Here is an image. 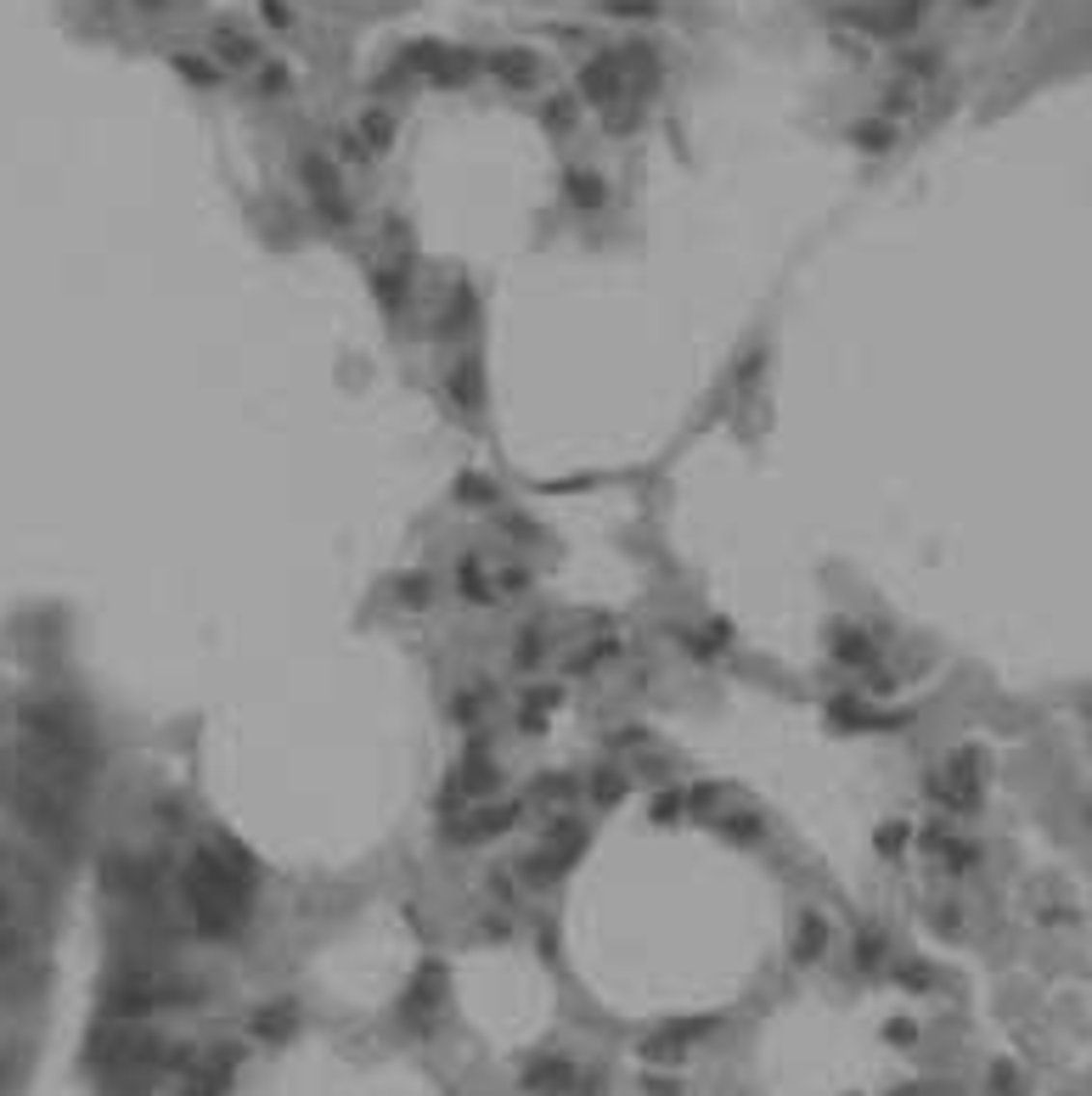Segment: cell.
<instances>
[{
  "mask_svg": "<svg viewBox=\"0 0 1092 1096\" xmlns=\"http://www.w3.org/2000/svg\"><path fill=\"white\" fill-rule=\"evenodd\" d=\"M479 692H457L451 698V726H462V731H479Z\"/></svg>",
  "mask_w": 1092,
  "mask_h": 1096,
  "instance_id": "d4e9b609",
  "label": "cell"
},
{
  "mask_svg": "<svg viewBox=\"0 0 1092 1096\" xmlns=\"http://www.w3.org/2000/svg\"><path fill=\"white\" fill-rule=\"evenodd\" d=\"M558 698H563L558 686H546V692H530V698L518 703V731H524V737H535V731H546V714L558 709Z\"/></svg>",
  "mask_w": 1092,
  "mask_h": 1096,
  "instance_id": "9a60e30c",
  "label": "cell"
},
{
  "mask_svg": "<svg viewBox=\"0 0 1092 1096\" xmlns=\"http://www.w3.org/2000/svg\"><path fill=\"white\" fill-rule=\"evenodd\" d=\"M282 85H288L282 68H266V73H260V91H266V96H282Z\"/></svg>",
  "mask_w": 1092,
  "mask_h": 1096,
  "instance_id": "f546056e",
  "label": "cell"
},
{
  "mask_svg": "<svg viewBox=\"0 0 1092 1096\" xmlns=\"http://www.w3.org/2000/svg\"><path fill=\"white\" fill-rule=\"evenodd\" d=\"M827 720H833V731H867L879 714H873L867 698H833V703H827Z\"/></svg>",
  "mask_w": 1092,
  "mask_h": 1096,
  "instance_id": "5bb4252c",
  "label": "cell"
},
{
  "mask_svg": "<svg viewBox=\"0 0 1092 1096\" xmlns=\"http://www.w3.org/2000/svg\"><path fill=\"white\" fill-rule=\"evenodd\" d=\"M879 956H884V934H879V928H861L856 934V968H873Z\"/></svg>",
  "mask_w": 1092,
  "mask_h": 1096,
  "instance_id": "484cf974",
  "label": "cell"
},
{
  "mask_svg": "<svg viewBox=\"0 0 1092 1096\" xmlns=\"http://www.w3.org/2000/svg\"><path fill=\"white\" fill-rule=\"evenodd\" d=\"M715 833L727 843H766V815L761 809H721V815H715Z\"/></svg>",
  "mask_w": 1092,
  "mask_h": 1096,
  "instance_id": "8fae6325",
  "label": "cell"
},
{
  "mask_svg": "<svg viewBox=\"0 0 1092 1096\" xmlns=\"http://www.w3.org/2000/svg\"><path fill=\"white\" fill-rule=\"evenodd\" d=\"M298 175H304V192H310V203H316V214H322L327 226H350V203H344V186H338L332 163L327 158H304L298 163Z\"/></svg>",
  "mask_w": 1092,
  "mask_h": 1096,
  "instance_id": "3957f363",
  "label": "cell"
},
{
  "mask_svg": "<svg viewBox=\"0 0 1092 1096\" xmlns=\"http://www.w3.org/2000/svg\"><path fill=\"white\" fill-rule=\"evenodd\" d=\"M479 934L496 939V945H507V939H513V917H501V911H485V917H479Z\"/></svg>",
  "mask_w": 1092,
  "mask_h": 1096,
  "instance_id": "4316f807",
  "label": "cell"
},
{
  "mask_svg": "<svg viewBox=\"0 0 1092 1096\" xmlns=\"http://www.w3.org/2000/svg\"><path fill=\"white\" fill-rule=\"evenodd\" d=\"M361 135H366V141H361L366 152H383V147L395 141V119H389V113H366V119H361Z\"/></svg>",
  "mask_w": 1092,
  "mask_h": 1096,
  "instance_id": "603a6c76",
  "label": "cell"
},
{
  "mask_svg": "<svg viewBox=\"0 0 1092 1096\" xmlns=\"http://www.w3.org/2000/svg\"><path fill=\"white\" fill-rule=\"evenodd\" d=\"M851 141H856L861 152H890L895 147V124L890 119H861V124L851 129Z\"/></svg>",
  "mask_w": 1092,
  "mask_h": 1096,
  "instance_id": "d6986e66",
  "label": "cell"
},
{
  "mask_svg": "<svg viewBox=\"0 0 1092 1096\" xmlns=\"http://www.w3.org/2000/svg\"><path fill=\"white\" fill-rule=\"evenodd\" d=\"M490 585H496V602H507V596H530L535 574L524 562H501V568H490Z\"/></svg>",
  "mask_w": 1092,
  "mask_h": 1096,
  "instance_id": "e0dca14e",
  "label": "cell"
},
{
  "mask_svg": "<svg viewBox=\"0 0 1092 1096\" xmlns=\"http://www.w3.org/2000/svg\"><path fill=\"white\" fill-rule=\"evenodd\" d=\"M248 889H254V883L232 877L203 843L186 855V866H181V911H186V922H192L203 939H232L237 928L248 922V905H254Z\"/></svg>",
  "mask_w": 1092,
  "mask_h": 1096,
  "instance_id": "6da1fadb",
  "label": "cell"
},
{
  "mask_svg": "<svg viewBox=\"0 0 1092 1096\" xmlns=\"http://www.w3.org/2000/svg\"><path fill=\"white\" fill-rule=\"evenodd\" d=\"M513 883H518L513 871H490V877H485V889L496 894V905H513Z\"/></svg>",
  "mask_w": 1092,
  "mask_h": 1096,
  "instance_id": "f1b7e54d",
  "label": "cell"
},
{
  "mask_svg": "<svg viewBox=\"0 0 1092 1096\" xmlns=\"http://www.w3.org/2000/svg\"><path fill=\"white\" fill-rule=\"evenodd\" d=\"M827 658H833L839 670H873L879 646H873V636H867L861 624H833V630H827Z\"/></svg>",
  "mask_w": 1092,
  "mask_h": 1096,
  "instance_id": "52a82bcc",
  "label": "cell"
},
{
  "mask_svg": "<svg viewBox=\"0 0 1092 1096\" xmlns=\"http://www.w3.org/2000/svg\"><path fill=\"white\" fill-rule=\"evenodd\" d=\"M626 793H630V765H597V771H586V781H580V799L592 809H614Z\"/></svg>",
  "mask_w": 1092,
  "mask_h": 1096,
  "instance_id": "ba28073f",
  "label": "cell"
},
{
  "mask_svg": "<svg viewBox=\"0 0 1092 1096\" xmlns=\"http://www.w3.org/2000/svg\"><path fill=\"white\" fill-rule=\"evenodd\" d=\"M563 197H569L580 214H602V208H608V180H602L597 169H569V175H563Z\"/></svg>",
  "mask_w": 1092,
  "mask_h": 1096,
  "instance_id": "30bf717a",
  "label": "cell"
},
{
  "mask_svg": "<svg viewBox=\"0 0 1092 1096\" xmlns=\"http://www.w3.org/2000/svg\"><path fill=\"white\" fill-rule=\"evenodd\" d=\"M434 590H439V585H434V574L411 568V574H400V580H395V602H400L406 613H423V608L434 602Z\"/></svg>",
  "mask_w": 1092,
  "mask_h": 1096,
  "instance_id": "4fadbf2b",
  "label": "cell"
},
{
  "mask_svg": "<svg viewBox=\"0 0 1092 1096\" xmlns=\"http://www.w3.org/2000/svg\"><path fill=\"white\" fill-rule=\"evenodd\" d=\"M158 827H186V799H158Z\"/></svg>",
  "mask_w": 1092,
  "mask_h": 1096,
  "instance_id": "83f0119b",
  "label": "cell"
},
{
  "mask_svg": "<svg viewBox=\"0 0 1092 1096\" xmlns=\"http://www.w3.org/2000/svg\"><path fill=\"white\" fill-rule=\"evenodd\" d=\"M490 68H496V73L507 79V85H530V79H535V63L524 57V51H501V57H496Z\"/></svg>",
  "mask_w": 1092,
  "mask_h": 1096,
  "instance_id": "cb8c5ba5",
  "label": "cell"
},
{
  "mask_svg": "<svg viewBox=\"0 0 1092 1096\" xmlns=\"http://www.w3.org/2000/svg\"><path fill=\"white\" fill-rule=\"evenodd\" d=\"M827 945H833V928H827L823 911H799L795 917V934H789V956H795V968H817L827 956Z\"/></svg>",
  "mask_w": 1092,
  "mask_h": 1096,
  "instance_id": "8992f818",
  "label": "cell"
},
{
  "mask_svg": "<svg viewBox=\"0 0 1092 1096\" xmlns=\"http://www.w3.org/2000/svg\"><path fill=\"white\" fill-rule=\"evenodd\" d=\"M721 799H727L721 781H698V787H687V809H693V815H710V821L721 815Z\"/></svg>",
  "mask_w": 1092,
  "mask_h": 1096,
  "instance_id": "44dd1931",
  "label": "cell"
},
{
  "mask_svg": "<svg viewBox=\"0 0 1092 1096\" xmlns=\"http://www.w3.org/2000/svg\"><path fill=\"white\" fill-rule=\"evenodd\" d=\"M873 843H879V855H884V861H895V855H901V849L912 843V827H907V821H879Z\"/></svg>",
  "mask_w": 1092,
  "mask_h": 1096,
  "instance_id": "7402d4cb",
  "label": "cell"
},
{
  "mask_svg": "<svg viewBox=\"0 0 1092 1096\" xmlns=\"http://www.w3.org/2000/svg\"><path fill=\"white\" fill-rule=\"evenodd\" d=\"M546 646H552V636H546V624H518V636H513V664L518 670H541V658H546Z\"/></svg>",
  "mask_w": 1092,
  "mask_h": 1096,
  "instance_id": "7c38bea8",
  "label": "cell"
},
{
  "mask_svg": "<svg viewBox=\"0 0 1092 1096\" xmlns=\"http://www.w3.org/2000/svg\"><path fill=\"white\" fill-rule=\"evenodd\" d=\"M12 917H17V900H12V889H6V883H0V928H6V922H12Z\"/></svg>",
  "mask_w": 1092,
  "mask_h": 1096,
  "instance_id": "4dcf8cb0",
  "label": "cell"
},
{
  "mask_svg": "<svg viewBox=\"0 0 1092 1096\" xmlns=\"http://www.w3.org/2000/svg\"><path fill=\"white\" fill-rule=\"evenodd\" d=\"M366 282H372V298H378V310L389 321H400L411 310V270H406V259H378Z\"/></svg>",
  "mask_w": 1092,
  "mask_h": 1096,
  "instance_id": "277c9868",
  "label": "cell"
},
{
  "mask_svg": "<svg viewBox=\"0 0 1092 1096\" xmlns=\"http://www.w3.org/2000/svg\"><path fill=\"white\" fill-rule=\"evenodd\" d=\"M496 529L507 534V540H513V546H541V540H546V534L535 529L530 517H518V512H496Z\"/></svg>",
  "mask_w": 1092,
  "mask_h": 1096,
  "instance_id": "ffe728a7",
  "label": "cell"
},
{
  "mask_svg": "<svg viewBox=\"0 0 1092 1096\" xmlns=\"http://www.w3.org/2000/svg\"><path fill=\"white\" fill-rule=\"evenodd\" d=\"M479 310H485V304H479V292L467 288V282H457V288L445 292V304H439L434 338H439V343H462L467 332L479 326Z\"/></svg>",
  "mask_w": 1092,
  "mask_h": 1096,
  "instance_id": "5b68a950",
  "label": "cell"
},
{
  "mask_svg": "<svg viewBox=\"0 0 1092 1096\" xmlns=\"http://www.w3.org/2000/svg\"><path fill=\"white\" fill-rule=\"evenodd\" d=\"M457 501H462V507H490V512H501V484L485 479V473H462V479H457Z\"/></svg>",
  "mask_w": 1092,
  "mask_h": 1096,
  "instance_id": "2e32d148",
  "label": "cell"
},
{
  "mask_svg": "<svg viewBox=\"0 0 1092 1096\" xmlns=\"http://www.w3.org/2000/svg\"><path fill=\"white\" fill-rule=\"evenodd\" d=\"M648 815H654L659 827H670V821H682V815H687V787H670V781H664L659 793L648 799Z\"/></svg>",
  "mask_w": 1092,
  "mask_h": 1096,
  "instance_id": "ac0fdd59",
  "label": "cell"
},
{
  "mask_svg": "<svg viewBox=\"0 0 1092 1096\" xmlns=\"http://www.w3.org/2000/svg\"><path fill=\"white\" fill-rule=\"evenodd\" d=\"M451 585H457V596H462L467 608H496V585H490V568H485V557H457V574H451Z\"/></svg>",
  "mask_w": 1092,
  "mask_h": 1096,
  "instance_id": "9c48e42d",
  "label": "cell"
},
{
  "mask_svg": "<svg viewBox=\"0 0 1092 1096\" xmlns=\"http://www.w3.org/2000/svg\"><path fill=\"white\" fill-rule=\"evenodd\" d=\"M445 399H451L457 417H479L485 411V366H479L473 349H457L445 360Z\"/></svg>",
  "mask_w": 1092,
  "mask_h": 1096,
  "instance_id": "7a4b0ae2",
  "label": "cell"
}]
</instances>
